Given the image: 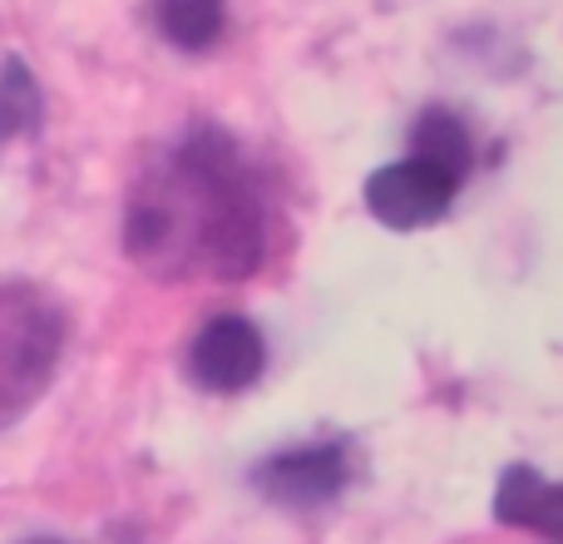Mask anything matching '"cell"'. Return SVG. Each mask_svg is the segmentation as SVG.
I'll return each instance as SVG.
<instances>
[{"mask_svg":"<svg viewBox=\"0 0 563 544\" xmlns=\"http://www.w3.org/2000/svg\"><path fill=\"white\" fill-rule=\"evenodd\" d=\"M124 253L158 282L253 278L267 253V204L243 144L218 124H194L124 208Z\"/></svg>","mask_w":563,"mask_h":544,"instance_id":"1","label":"cell"},{"mask_svg":"<svg viewBox=\"0 0 563 544\" xmlns=\"http://www.w3.org/2000/svg\"><path fill=\"white\" fill-rule=\"evenodd\" d=\"M65 347V322L45 292L0 282V421L40 396Z\"/></svg>","mask_w":563,"mask_h":544,"instance_id":"2","label":"cell"},{"mask_svg":"<svg viewBox=\"0 0 563 544\" xmlns=\"http://www.w3.org/2000/svg\"><path fill=\"white\" fill-rule=\"evenodd\" d=\"M361 194H366V208L376 224H386L390 233H416V228H430L445 218V208L460 194V178L410 154L396 159V164H380Z\"/></svg>","mask_w":563,"mask_h":544,"instance_id":"3","label":"cell"},{"mask_svg":"<svg viewBox=\"0 0 563 544\" xmlns=\"http://www.w3.org/2000/svg\"><path fill=\"white\" fill-rule=\"evenodd\" d=\"M351 480V450L341 440H317V446L277 450V456L253 466V490L282 510H321L346 490Z\"/></svg>","mask_w":563,"mask_h":544,"instance_id":"4","label":"cell"},{"mask_svg":"<svg viewBox=\"0 0 563 544\" xmlns=\"http://www.w3.org/2000/svg\"><path fill=\"white\" fill-rule=\"evenodd\" d=\"M267 367V341L257 331V322L223 312V317L203 322L188 347V377L203 391H247Z\"/></svg>","mask_w":563,"mask_h":544,"instance_id":"5","label":"cell"},{"mask_svg":"<svg viewBox=\"0 0 563 544\" xmlns=\"http://www.w3.org/2000/svg\"><path fill=\"white\" fill-rule=\"evenodd\" d=\"M495 515H499V525L534 530V535H544L549 544L563 540V496L554 480L534 466H509L505 476H499Z\"/></svg>","mask_w":563,"mask_h":544,"instance_id":"6","label":"cell"},{"mask_svg":"<svg viewBox=\"0 0 563 544\" xmlns=\"http://www.w3.org/2000/svg\"><path fill=\"white\" fill-rule=\"evenodd\" d=\"M154 25L184 55H203L223 40L228 0H154Z\"/></svg>","mask_w":563,"mask_h":544,"instance_id":"7","label":"cell"},{"mask_svg":"<svg viewBox=\"0 0 563 544\" xmlns=\"http://www.w3.org/2000/svg\"><path fill=\"white\" fill-rule=\"evenodd\" d=\"M410 144H416V159H426V164L445 168V174H455L460 184H465V174L475 168V139H470V129L460 124L450 109H426V115L416 119V134H410Z\"/></svg>","mask_w":563,"mask_h":544,"instance_id":"8","label":"cell"},{"mask_svg":"<svg viewBox=\"0 0 563 544\" xmlns=\"http://www.w3.org/2000/svg\"><path fill=\"white\" fill-rule=\"evenodd\" d=\"M40 119H45V95H40L35 75L20 55H5L0 59V144L35 139Z\"/></svg>","mask_w":563,"mask_h":544,"instance_id":"9","label":"cell"},{"mask_svg":"<svg viewBox=\"0 0 563 544\" xmlns=\"http://www.w3.org/2000/svg\"><path fill=\"white\" fill-rule=\"evenodd\" d=\"M20 544H65V540H45V535H40V540H20Z\"/></svg>","mask_w":563,"mask_h":544,"instance_id":"10","label":"cell"}]
</instances>
